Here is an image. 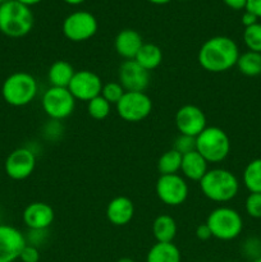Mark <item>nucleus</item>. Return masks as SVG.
I'll return each instance as SVG.
<instances>
[{
  "mask_svg": "<svg viewBox=\"0 0 261 262\" xmlns=\"http://www.w3.org/2000/svg\"><path fill=\"white\" fill-rule=\"evenodd\" d=\"M241 22H242V25L246 27H250V26L255 25V23L258 22V18L256 17L255 14H252L251 12H248V10H245V13L242 14V18H241Z\"/></svg>",
  "mask_w": 261,
  "mask_h": 262,
  "instance_id": "obj_38",
  "label": "nucleus"
},
{
  "mask_svg": "<svg viewBox=\"0 0 261 262\" xmlns=\"http://www.w3.org/2000/svg\"><path fill=\"white\" fill-rule=\"evenodd\" d=\"M171 148H174L182 156L186 155V154H189L196 150V138L189 137V136L179 135L176 138V141H174V145Z\"/></svg>",
  "mask_w": 261,
  "mask_h": 262,
  "instance_id": "obj_32",
  "label": "nucleus"
},
{
  "mask_svg": "<svg viewBox=\"0 0 261 262\" xmlns=\"http://www.w3.org/2000/svg\"><path fill=\"white\" fill-rule=\"evenodd\" d=\"M242 181L250 193H261V158L253 159L246 165Z\"/></svg>",
  "mask_w": 261,
  "mask_h": 262,
  "instance_id": "obj_24",
  "label": "nucleus"
},
{
  "mask_svg": "<svg viewBox=\"0 0 261 262\" xmlns=\"http://www.w3.org/2000/svg\"><path fill=\"white\" fill-rule=\"evenodd\" d=\"M37 94V81L28 72H14L3 82L2 96L10 106H26L36 99Z\"/></svg>",
  "mask_w": 261,
  "mask_h": 262,
  "instance_id": "obj_4",
  "label": "nucleus"
},
{
  "mask_svg": "<svg viewBox=\"0 0 261 262\" xmlns=\"http://www.w3.org/2000/svg\"><path fill=\"white\" fill-rule=\"evenodd\" d=\"M22 262H38L40 261V251L37 247L31 245H26L19 256Z\"/></svg>",
  "mask_w": 261,
  "mask_h": 262,
  "instance_id": "obj_34",
  "label": "nucleus"
},
{
  "mask_svg": "<svg viewBox=\"0 0 261 262\" xmlns=\"http://www.w3.org/2000/svg\"><path fill=\"white\" fill-rule=\"evenodd\" d=\"M17 2L22 3L23 5H27V7H32V5H36L38 4V3H41L42 0H17Z\"/></svg>",
  "mask_w": 261,
  "mask_h": 262,
  "instance_id": "obj_40",
  "label": "nucleus"
},
{
  "mask_svg": "<svg viewBox=\"0 0 261 262\" xmlns=\"http://www.w3.org/2000/svg\"><path fill=\"white\" fill-rule=\"evenodd\" d=\"M176 127L179 135L196 138L207 127V119L201 107L192 104H186L176 113Z\"/></svg>",
  "mask_w": 261,
  "mask_h": 262,
  "instance_id": "obj_13",
  "label": "nucleus"
},
{
  "mask_svg": "<svg viewBox=\"0 0 261 262\" xmlns=\"http://www.w3.org/2000/svg\"><path fill=\"white\" fill-rule=\"evenodd\" d=\"M102 86L104 83L99 74L89 69H81L74 73L68 90L76 100L89 102L101 95Z\"/></svg>",
  "mask_w": 261,
  "mask_h": 262,
  "instance_id": "obj_12",
  "label": "nucleus"
},
{
  "mask_svg": "<svg viewBox=\"0 0 261 262\" xmlns=\"http://www.w3.org/2000/svg\"><path fill=\"white\" fill-rule=\"evenodd\" d=\"M181 2H187V0H181Z\"/></svg>",
  "mask_w": 261,
  "mask_h": 262,
  "instance_id": "obj_46",
  "label": "nucleus"
},
{
  "mask_svg": "<svg viewBox=\"0 0 261 262\" xmlns=\"http://www.w3.org/2000/svg\"><path fill=\"white\" fill-rule=\"evenodd\" d=\"M64 128L61 124L60 120H48L45 125H44L42 135L45 137V140L48 141H58L60 140V137L63 136Z\"/></svg>",
  "mask_w": 261,
  "mask_h": 262,
  "instance_id": "obj_31",
  "label": "nucleus"
},
{
  "mask_svg": "<svg viewBox=\"0 0 261 262\" xmlns=\"http://www.w3.org/2000/svg\"><path fill=\"white\" fill-rule=\"evenodd\" d=\"M49 230V229H48ZM48 230H32L30 229V232L27 233V235H26V242H27V245H31V246H35V247H40L41 245H42L44 242L46 241V238H48Z\"/></svg>",
  "mask_w": 261,
  "mask_h": 262,
  "instance_id": "obj_33",
  "label": "nucleus"
},
{
  "mask_svg": "<svg viewBox=\"0 0 261 262\" xmlns=\"http://www.w3.org/2000/svg\"><path fill=\"white\" fill-rule=\"evenodd\" d=\"M240 48L228 36H214L205 41L197 54L199 64L210 73H224L237 66Z\"/></svg>",
  "mask_w": 261,
  "mask_h": 262,
  "instance_id": "obj_1",
  "label": "nucleus"
},
{
  "mask_svg": "<svg viewBox=\"0 0 261 262\" xmlns=\"http://www.w3.org/2000/svg\"><path fill=\"white\" fill-rule=\"evenodd\" d=\"M252 262H261V257L255 258V260H252Z\"/></svg>",
  "mask_w": 261,
  "mask_h": 262,
  "instance_id": "obj_44",
  "label": "nucleus"
},
{
  "mask_svg": "<svg viewBox=\"0 0 261 262\" xmlns=\"http://www.w3.org/2000/svg\"><path fill=\"white\" fill-rule=\"evenodd\" d=\"M245 210L248 216L261 219V193H250L245 201Z\"/></svg>",
  "mask_w": 261,
  "mask_h": 262,
  "instance_id": "obj_30",
  "label": "nucleus"
},
{
  "mask_svg": "<svg viewBox=\"0 0 261 262\" xmlns=\"http://www.w3.org/2000/svg\"><path fill=\"white\" fill-rule=\"evenodd\" d=\"M135 211V204L129 197L117 196L110 200L105 214H106L110 224L115 225V227H124L132 222Z\"/></svg>",
  "mask_w": 261,
  "mask_h": 262,
  "instance_id": "obj_17",
  "label": "nucleus"
},
{
  "mask_svg": "<svg viewBox=\"0 0 261 262\" xmlns=\"http://www.w3.org/2000/svg\"><path fill=\"white\" fill-rule=\"evenodd\" d=\"M196 151L209 164L223 163L230 152V140L220 127H206L196 137Z\"/></svg>",
  "mask_w": 261,
  "mask_h": 262,
  "instance_id": "obj_5",
  "label": "nucleus"
},
{
  "mask_svg": "<svg viewBox=\"0 0 261 262\" xmlns=\"http://www.w3.org/2000/svg\"><path fill=\"white\" fill-rule=\"evenodd\" d=\"M23 223L28 229L48 230L55 219L54 209L46 202H31L26 206L22 214Z\"/></svg>",
  "mask_w": 261,
  "mask_h": 262,
  "instance_id": "obj_16",
  "label": "nucleus"
},
{
  "mask_svg": "<svg viewBox=\"0 0 261 262\" xmlns=\"http://www.w3.org/2000/svg\"><path fill=\"white\" fill-rule=\"evenodd\" d=\"M199 183L202 194L216 204L232 201L240 192V181L235 174L224 168L209 169Z\"/></svg>",
  "mask_w": 261,
  "mask_h": 262,
  "instance_id": "obj_2",
  "label": "nucleus"
},
{
  "mask_svg": "<svg viewBox=\"0 0 261 262\" xmlns=\"http://www.w3.org/2000/svg\"><path fill=\"white\" fill-rule=\"evenodd\" d=\"M155 192L158 199L166 206H181L188 199L189 187L181 174L160 176L156 181Z\"/></svg>",
  "mask_w": 261,
  "mask_h": 262,
  "instance_id": "obj_10",
  "label": "nucleus"
},
{
  "mask_svg": "<svg viewBox=\"0 0 261 262\" xmlns=\"http://www.w3.org/2000/svg\"><path fill=\"white\" fill-rule=\"evenodd\" d=\"M115 106L120 119L128 123H138L151 114L153 100L146 92L125 91Z\"/></svg>",
  "mask_w": 261,
  "mask_h": 262,
  "instance_id": "obj_9",
  "label": "nucleus"
},
{
  "mask_svg": "<svg viewBox=\"0 0 261 262\" xmlns=\"http://www.w3.org/2000/svg\"><path fill=\"white\" fill-rule=\"evenodd\" d=\"M209 170V163L196 150L182 156L181 173L184 179L200 182Z\"/></svg>",
  "mask_w": 261,
  "mask_h": 262,
  "instance_id": "obj_19",
  "label": "nucleus"
},
{
  "mask_svg": "<svg viewBox=\"0 0 261 262\" xmlns=\"http://www.w3.org/2000/svg\"><path fill=\"white\" fill-rule=\"evenodd\" d=\"M35 18L30 7L17 0L0 5V32L12 38H20L32 31Z\"/></svg>",
  "mask_w": 261,
  "mask_h": 262,
  "instance_id": "obj_3",
  "label": "nucleus"
},
{
  "mask_svg": "<svg viewBox=\"0 0 261 262\" xmlns=\"http://www.w3.org/2000/svg\"><path fill=\"white\" fill-rule=\"evenodd\" d=\"M205 223L211 230L212 238L224 242L238 238L243 230L242 215L229 206H219L214 209L207 215Z\"/></svg>",
  "mask_w": 261,
  "mask_h": 262,
  "instance_id": "obj_6",
  "label": "nucleus"
},
{
  "mask_svg": "<svg viewBox=\"0 0 261 262\" xmlns=\"http://www.w3.org/2000/svg\"><path fill=\"white\" fill-rule=\"evenodd\" d=\"M125 94V90L123 89L122 84L118 81L107 82V83H104L101 90V96L106 100L110 104L117 105L118 101L122 99L123 95Z\"/></svg>",
  "mask_w": 261,
  "mask_h": 262,
  "instance_id": "obj_29",
  "label": "nucleus"
},
{
  "mask_svg": "<svg viewBox=\"0 0 261 262\" xmlns=\"http://www.w3.org/2000/svg\"><path fill=\"white\" fill-rule=\"evenodd\" d=\"M238 71L246 77H257L261 74V54L253 51H245L238 58Z\"/></svg>",
  "mask_w": 261,
  "mask_h": 262,
  "instance_id": "obj_25",
  "label": "nucleus"
},
{
  "mask_svg": "<svg viewBox=\"0 0 261 262\" xmlns=\"http://www.w3.org/2000/svg\"><path fill=\"white\" fill-rule=\"evenodd\" d=\"M148 3H151V4H155V5H165L168 4V3H170L171 0H147Z\"/></svg>",
  "mask_w": 261,
  "mask_h": 262,
  "instance_id": "obj_41",
  "label": "nucleus"
},
{
  "mask_svg": "<svg viewBox=\"0 0 261 262\" xmlns=\"http://www.w3.org/2000/svg\"><path fill=\"white\" fill-rule=\"evenodd\" d=\"M5 2H8V0H0V5H2L3 3H5Z\"/></svg>",
  "mask_w": 261,
  "mask_h": 262,
  "instance_id": "obj_45",
  "label": "nucleus"
},
{
  "mask_svg": "<svg viewBox=\"0 0 261 262\" xmlns=\"http://www.w3.org/2000/svg\"><path fill=\"white\" fill-rule=\"evenodd\" d=\"M182 155L174 148L165 151L158 160V171L160 176L178 174L181 171Z\"/></svg>",
  "mask_w": 261,
  "mask_h": 262,
  "instance_id": "obj_26",
  "label": "nucleus"
},
{
  "mask_svg": "<svg viewBox=\"0 0 261 262\" xmlns=\"http://www.w3.org/2000/svg\"><path fill=\"white\" fill-rule=\"evenodd\" d=\"M26 235L18 228L9 224H0V262H14L25 246Z\"/></svg>",
  "mask_w": 261,
  "mask_h": 262,
  "instance_id": "obj_15",
  "label": "nucleus"
},
{
  "mask_svg": "<svg viewBox=\"0 0 261 262\" xmlns=\"http://www.w3.org/2000/svg\"><path fill=\"white\" fill-rule=\"evenodd\" d=\"M242 37L248 50L261 54V23L257 22L250 27H246Z\"/></svg>",
  "mask_w": 261,
  "mask_h": 262,
  "instance_id": "obj_28",
  "label": "nucleus"
},
{
  "mask_svg": "<svg viewBox=\"0 0 261 262\" xmlns=\"http://www.w3.org/2000/svg\"><path fill=\"white\" fill-rule=\"evenodd\" d=\"M135 60L146 71L151 72L163 63V50L156 43L145 42L136 55Z\"/></svg>",
  "mask_w": 261,
  "mask_h": 262,
  "instance_id": "obj_23",
  "label": "nucleus"
},
{
  "mask_svg": "<svg viewBox=\"0 0 261 262\" xmlns=\"http://www.w3.org/2000/svg\"><path fill=\"white\" fill-rule=\"evenodd\" d=\"M118 82L125 91L145 92L150 86V72L142 68L135 59L124 60L118 69Z\"/></svg>",
  "mask_w": 261,
  "mask_h": 262,
  "instance_id": "obj_14",
  "label": "nucleus"
},
{
  "mask_svg": "<svg viewBox=\"0 0 261 262\" xmlns=\"http://www.w3.org/2000/svg\"><path fill=\"white\" fill-rule=\"evenodd\" d=\"M247 256H252L253 260L261 257V243L257 238H248L243 245Z\"/></svg>",
  "mask_w": 261,
  "mask_h": 262,
  "instance_id": "obj_35",
  "label": "nucleus"
},
{
  "mask_svg": "<svg viewBox=\"0 0 261 262\" xmlns=\"http://www.w3.org/2000/svg\"><path fill=\"white\" fill-rule=\"evenodd\" d=\"M110 112H112V104L107 102L104 97L100 95L95 99L90 100L87 102V113L90 117L95 120H104L109 117Z\"/></svg>",
  "mask_w": 261,
  "mask_h": 262,
  "instance_id": "obj_27",
  "label": "nucleus"
},
{
  "mask_svg": "<svg viewBox=\"0 0 261 262\" xmlns=\"http://www.w3.org/2000/svg\"><path fill=\"white\" fill-rule=\"evenodd\" d=\"M37 164L35 151L30 147H18L7 156L4 169L13 181H25L32 176Z\"/></svg>",
  "mask_w": 261,
  "mask_h": 262,
  "instance_id": "obj_11",
  "label": "nucleus"
},
{
  "mask_svg": "<svg viewBox=\"0 0 261 262\" xmlns=\"http://www.w3.org/2000/svg\"><path fill=\"white\" fill-rule=\"evenodd\" d=\"M223 3L233 10H242L246 9L247 0H223Z\"/></svg>",
  "mask_w": 261,
  "mask_h": 262,
  "instance_id": "obj_39",
  "label": "nucleus"
},
{
  "mask_svg": "<svg viewBox=\"0 0 261 262\" xmlns=\"http://www.w3.org/2000/svg\"><path fill=\"white\" fill-rule=\"evenodd\" d=\"M196 237L199 238L200 241H209L210 238H212L211 230L207 227L206 223H202L199 227L196 228Z\"/></svg>",
  "mask_w": 261,
  "mask_h": 262,
  "instance_id": "obj_36",
  "label": "nucleus"
},
{
  "mask_svg": "<svg viewBox=\"0 0 261 262\" xmlns=\"http://www.w3.org/2000/svg\"><path fill=\"white\" fill-rule=\"evenodd\" d=\"M63 35L72 42H83L96 35L99 23L96 17L87 10H77L63 20Z\"/></svg>",
  "mask_w": 261,
  "mask_h": 262,
  "instance_id": "obj_8",
  "label": "nucleus"
},
{
  "mask_svg": "<svg viewBox=\"0 0 261 262\" xmlns=\"http://www.w3.org/2000/svg\"><path fill=\"white\" fill-rule=\"evenodd\" d=\"M44 113L53 120H64L73 114L76 109V99L66 87L50 86L41 97Z\"/></svg>",
  "mask_w": 261,
  "mask_h": 262,
  "instance_id": "obj_7",
  "label": "nucleus"
},
{
  "mask_svg": "<svg viewBox=\"0 0 261 262\" xmlns=\"http://www.w3.org/2000/svg\"><path fill=\"white\" fill-rule=\"evenodd\" d=\"M74 73H76V71L69 61L55 60L49 67L48 79L50 82V86L68 89Z\"/></svg>",
  "mask_w": 261,
  "mask_h": 262,
  "instance_id": "obj_22",
  "label": "nucleus"
},
{
  "mask_svg": "<svg viewBox=\"0 0 261 262\" xmlns=\"http://www.w3.org/2000/svg\"><path fill=\"white\" fill-rule=\"evenodd\" d=\"M117 262H136V261L130 257H122V258H119Z\"/></svg>",
  "mask_w": 261,
  "mask_h": 262,
  "instance_id": "obj_43",
  "label": "nucleus"
},
{
  "mask_svg": "<svg viewBox=\"0 0 261 262\" xmlns=\"http://www.w3.org/2000/svg\"><path fill=\"white\" fill-rule=\"evenodd\" d=\"M248 12H251L252 14H255L256 17L260 19L261 18V0H247V4H246V9Z\"/></svg>",
  "mask_w": 261,
  "mask_h": 262,
  "instance_id": "obj_37",
  "label": "nucleus"
},
{
  "mask_svg": "<svg viewBox=\"0 0 261 262\" xmlns=\"http://www.w3.org/2000/svg\"><path fill=\"white\" fill-rule=\"evenodd\" d=\"M143 43L145 42L142 40V36L138 31L125 28L115 36L114 49L118 55L122 56L124 60H132L136 58Z\"/></svg>",
  "mask_w": 261,
  "mask_h": 262,
  "instance_id": "obj_18",
  "label": "nucleus"
},
{
  "mask_svg": "<svg viewBox=\"0 0 261 262\" xmlns=\"http://www.w3.org/2000/svg\"><path fill=\"white\" fill-rule=\"evenodd\" d=\"M151 230H153V235L156 242L169 243L176 239L178 225L173 216L168 214H160L154 220Z\"/></svg>",
  "mask_w": 261,
  "mask_h": 262,
  "instance_id": "obj_20",
  "label": "nucleus"
},
{
  "mask_svg": "<svg viewBox=\"0 0 261 262\" xmlns=\"http://www.w3.org/2000/svg\"><path fill=\"white\" fill-rule=\"evenodd\" d=\"M146 262H182L181 250L173 242H156L148 250Z\"/></svg>",
  "mask_w": 261,
  "mask_h": 262,
  "instance_id": "obj_21",
  "label": "nucleus"
},
{
  "mask_svg": "<svg viewBox=\"0 0 261 262\" xmlns=\"http://www.w3.org/2000/svg\"><path fill=\"white\" fill-rule=\"evenodd\" d=\"M64 3H67V4L69 5H79L82 4V3H84L86 0H63Z\"/></svg>",
  "mask_w": 261,
  "mask_h": 262,
  "instance_id": "obj_42",
  "label": "nucleus"
}]
</instances>
